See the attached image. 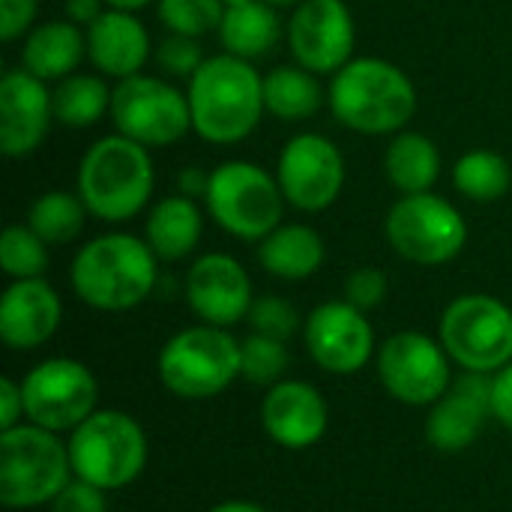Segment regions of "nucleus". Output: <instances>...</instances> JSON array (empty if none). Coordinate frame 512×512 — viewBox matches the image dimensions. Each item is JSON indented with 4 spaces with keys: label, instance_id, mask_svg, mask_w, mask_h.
Here are the masks:
<instances>
[{
    "label": "nucleus",
    "instance_id": "nucleus-1",
    "mask_svg": "<svg viewBox=\"0 0 512 512\" xmlns=\"http://www.w3.org/2000/svg\"><path fill=\"white\" fill-rule=\"evenodd\" d=\"M186 96L192 108V132L207 144L228 147L246 141L267 114L264 75L252 60L228 51L201 63L186 84Z\"/></svg>",
    "mask_w": 512,
    "mask_h": 512
},
{
    "label": "nucleus",
    "instance_id": "nucleus-2",
    "mask_svg": "<svg viewBox=\"0 0 512 512\" xmlns=\"http://www.w3.org/2000/svg\"><path fill=\"white\" fill-rule=\"evenodd\" d=\"M327 105L351 132L396 135L417 111V87L402 66L384 57H354L330 75Z\"/></svg>",
    "mask_w": 512,
    "mask_h": 512
},
{
    "label": "nucleus",
    "instance_id": "nucleus-3",
    "mask_svg": "<svg viewBox=\"0 0 512 512\" xmlns=\"http://www.w3.org/2000/svg\"><path fill=\"white\" fill-rule=\"evenodd\" d=\"M75 294L99 312H126L141 306L159 279V258L135 234H102L84 243L69 270Z\"/></svg>",
    "mask_w": 512,
    "mask_h": 512
},
{
    "label": "nucleus",
    "instance_id": "nucleus-4",
    "mask_svg": "<svg viewBox=\"0 0 512 512\" xmlns=\"http://www.w3.org/2000/svg\"><path fill=\"white\" fill-rule=\"evenodd\" d=\"M156 189L150 150L120 132L87 147L78 165V195L90 216L120 225L144 213Z\"/></svg>",
    "mask_w": 512,
    "mask_h": 512
},
{
    "label": "nucleus",
    "instance_id": "nucleus-5",
    "mask_svg": "<svg viewBox=\"0 0 512 512\" xmlns=\"http://www.w3.org/2000/svg\"><path fill=\"white\" fill-rule=\"evenodd\" d=\"M285 204L288 201L276 174L255 162L231 159L210 171L204 210L225 234L237 240L261 243L273 228L282 225Z\"/></svg>",
    "mask_w": 512,
    "mask_h": 512
},
{
    "label": "nucleus",
    "instance_id": "nucleus-6",
    "mask_svg": "<svg viewBox=\"0 0 512 512\" xmlns=\"http://www.w3.org/2000/svg\"><path fill=\"white\" fill-rule=\"evenodd\" d=\"M69 447L51 429L15 426L0 435V501L6 507H39L54 501L72 480Z\"/></svg>",
    "mask_w": 512,
    "mask_h": 512
},
{
    "label": "nucleus",
    "instance_id": "nucleus-7",
    "mask_svg": "<svg viewBox=\"0 0 512 512\" xmlns=\"http://www.w3.org/2000/svg\"><path fill=\"white\" fill-rule=\"evenodd\" d=\"M69 459L78 480L102 492L123 489L147 465V438L129 414L96 411L72 429Z\"/></svg>",
    "mask_w": 512,
    "mask_h": 512
},
{
    "label": "nucleus",
    "instance_id": "nucleus-8",
    "mask_svg": "<svg viewBox=\"0 0 512 512\" xmlns=\"http://www.w3.org/2000/svg\"><path fill=\"white\" fill-rule=\"evenodd\" d=\"M114 132L144 144L147 150L171 147L192 132V108L186 90L162 75H132L114 84L111 93Z\"/></svg>",
    "mask_w": 512,
    "mask_h": 512
},
{
    "label": "nucleus",
    "instance_id": "nucleus-9",
    "mask_svg": "<svg viewBox=\"0 0 512 512\" xmlns=\"http://www.w3.org/2000/svg\"><path fill=\"white\" fill-rule=\"evenodd\" d=\"M240 375V342L225 327H189L159 351V378L180 399H210Z\"/></svg>",
    "mask_w": 512,
    "mask_h": 512
},
{
    "label": "nucleus",
    "instance_id": "nucleus-10",
    "mask_svg": "<svg viewBox=\"0 0 512 512\" xmlns=\"http://www.w3.org/2000/svg\"><path fill=\"white\" fill-rule=\"evenodd\" d=\"M384 234L396 255L420 267H441L459 258L468 243V222L465 216L441 195L420 192L402 195L387 219Z\"/></svg>",
    "mask_w": 512,
    "mask_h": 512
},
{
    "label": "nucleus",
    "instance_id": "nucleus-11",
    "mask_svg": "<svg viewBox=\"0 0 512 512\" xmlns=\"http://www.w3.org/2000/svg\"><path fill=\"white\" fill-rule=\"evenodd\" d=\"M441 345L468 372H501L512 360V309L489 294L456 297L441 318Z\"/></svg>",
    "mask_w": 512,
    "mask_h": 512
},
{
    "label": "nucleus",
    "instance_id": "nucleus-12",
    "mask_svg": "<svg viewBox=\"0 0 512 512\" xmlns=\"http://www.w3.org/2000/svg\"><path fill=\"white\" fill-rule=\"evenodd\" d=\"M276 180L288 207L321 213L333 207L345 189V156L327 135L300 132L279 150Z\"/></svg>",
    "mask_w": 512,
    "mask_h": 512
},
{
    "label": "nucleus",
    "instance_id": "nucleus-13",
    "mask_svg": "<svg viewBox=\"0 0 512 512\" xmlns=\"http://www.w3.org/2000/svg\"><path fill=\"white\" fill-rule=\"evenodd\" d=\"M24 414L51 432L78 429L90 414H96L99 387L90 369L78 360L54 357L39 363L21 384Z\"/></svg>",
    "mask_w": 512,
    "mask_h": 512
},
{
    "label": "nucleus",
    "instance_id": "nucleus-14",
    "mask_svg": "<svg viewBox=\"0 0 512 512\" xmlns=\"http://www.w3.org/2000/svg\"><path fill=\"white\" fill-rule=\"evenodd\" d=\"M381 384L405 405H435L450 390V354L432 336L405 330L378 354Z\"/></svg>",
    "mask_w": 512,
    "mask_h": 512
},
{
    "label": "nucleus",
    "instance_id": "nucleus-15",
    "mask_svg": "<svg viewBox=\"0 0 512 512\" xmlns=\"http://www.w3.org/2000/svg\"><path fill=\"white\" fill-rule=\"evenodd\" d=\"M357 24L345 0H303L288 21L294 60L315 75H336L354 60Z\"/></svg>",
    "mask_w": 512,
    "mask_h": 512
},
{
    "label": "nucleus",
    "instance_id": "nucleus-16",
    "mask_svg": "<svg viewBox=\"0 0 512 512\" xmlns=\"http://www.w3.org/2000/svg\"><path fill=\"white\" fill-rule=\"evenodd\" d=\"M303 336L312 360L336 375H354L375 351V333L366 321V312L348 300H330L312 309Z\"/></svg>",
    "mask_w": 512,
    "mask_h": 512
},
{
    "label": "nucleus",
    "instance_id": "nucleus-17",
    "mask_svg": "<svg viewBox=\"0 0 512 512\" xmlns=\"http://www.w3.org/2000/svg\"><path fill=\"white\" fill-rule=\"evenodd\" d=\"M54 123L51 90L24 66L6 69L0 78V150L9 159L36 153Z\"/></svg>",
    "mask_w": 512,
    "mask_h": 512
},
{
    "label": "nucleus",
    "instance_id": "nucleus-18",
    "mask_svg": "<svg viewBox=\"0 0 512 512\" xmlns=\"http://www.w3.org/2000/svg\"><path fill=\"white\" fill-rule=\"evenodd\" d=\"M186 300L192 312L213 327H231L249 315L255 297L243 264L225 252L201 255L186 276Z\"/></svg>",
    "mask_w": 512,
    "mask_h": 512
},
{
    "label": "nucleus",
    "instance_id": "nucleus-19",
    "mask_svg": "<svg viewBox=\"0 0 512 512\" xmlns=\"http://www.w3.org/2000/svg\"><path fill=\"white\" fill-rule=\"evenodd\" d=\"M492 384L489 372H468L435 402L426 420V438L435 450L462 453L480 438L492 414Z\"/></svg>",
    "mask_w": 512,
    "mask_h": 512
},
{
    "label": "nucleus",
    "instance_id": "nucleus-20",
    "mask_svg": "<svg viewBox=\"0 0 512 512\" xmlns=\"http://www.w3.org/2000/svg\"><path fill=\"white\" fill-rule=\"evenodd\" d=\"M60 318V297L45 279H12L0 297V339L15 351L45 345L57 333Z\"/></svg>",
    "mask_w": 512,
    "mask_h": 512
},
{
    "label": "nucleus",
    "instance_id": "nucleus-21",
    "mask_svg": "<svg viewBox=\"0 0 512 512\" xmlns=\"http://www.w3.org/2000/svg\"><path fill=\"white\" fill-rule=\"evenodd\" d=\"M87 60L105 78H132L153 54L150 33L135 12L105 9L87 30Z\"/></svg>",
    "mask_w": 512,
    "mask_h": 512
},
{
    "label": "nucleus",
    "instance_id": "nucleus-22",
    "mask_svg": "<svg viewBox=\"0 0 512 512\" xmlns=\"http://www.w3.org/2000/svg\"><path fill=\"white\" fill-rule=\"evenodd\" d=\"M261 420L276 444L306 450L327 432V402L312 384L279 381L261 405Z\"/></svg>",
    "mask_w": 512,
    "mask_h": 512
},
{
    "label": "nucleus",
    "instance_id": "nucleus-23",
    "mask_svg": "<svg viewBox=\"0 0 512 512\" xmlns=\"http://www.w3.org/2000/svg\"><path fill=\"white\" fill-rule=\"evenodd\" d=\"M84 57H87V33L69 18L36 24L24 36V48H21V66L30 75L42 78L45 84L69 78Z\"/></svg>",
    "mask_w": 512,
    "mask_h": 512
},
{
    "label": "nucleus",
    "instance_id": "nucleus-24",
    "mask_svg": "<svg viewBox=\"0 0 512 512\" xmlns=\"http://www.w3.org/2000/svg\"><path fill=\"white\" fill-rule=\"evenodd\" d=\"M204 234V213L195 198L168 195L147 213L144 240L159 261H183L192 255Z\"/></svg>",
    "mask_w": 512,
    "mask_h": 512
},
{
    "label": "nucleus",
    "instance_id": "nucleus-25",
    "mask_svg": "<svg viewBox=\"0 0 512 512\" xmlns=\"http://www.w3.org/2000/svg\"><path fill=\"white\" fill-rule=\"evenodd\" d=\"M324 258H327V249H324L321 234L303 222H288V225L282 222L258 243L261 267L270 276L288 279V282L315 276L321 270Z\"/></svg>",
    "mask_w": 512,
    "mask_h": 512
},
{
    "label": "nucleus",
    "instance_id": "nucleus-26",
    "mask_svg": "<svg viewBox=\"0 0 512 512\" xmlns=\"http://www.w3.org/2000/svg\"><path fill=\"white\" fill-rule=\"evenodd\" d=\"M441 150L438 144L423 135V132H411L402 129L390 138L387 150H384V171L387 180L402 192V195H420V192H432V186L441 177Z\"/></svg>",
    "mask_w": 512,
    "mask_h": 512
},
{
    "label": "nucleus",
    "instance_id": "nucleus-27",
    "mask_svg": "<svg viewBox=\"0 0 512 512\" xmlns=\"http://www.w3.org/2000/svg\"><path fill=\"white\" fill-rule=\"evenodd\" d=\"M222 48L243 60H261L267 57L279 39H282V18L279 9L267 6L264 0H252L246 6L225 9L222 27H219Z\"/></svg>",
    "mask_w": 512,
    "mask_h": 512
},
{
    "label": "nucleus",
    "instance_id": "nucleus-28",
    "mask_svg": "<svg viewBox=\"0 0 512 512\" xmlns=\"http://www.w3.org/2000/svg\"><path fill=\"white\" fill-rule=\"evenodd\" d=\"M327 102V90L321 87L318 75L294 66H273L264 75V105L267 114H273L282 123H303L312 114L321 111Z\"/></svg>",
    "mask_w": 512,
    "mask_h": 512
},
{
    "label": "nucleus",
    "instance_id": "nucleus-29",
    "mask_svg": "<svg viewBox=\"0 0 512 512\" xmlns=\"http://www.w3.org/2000/svg\"><path fill=\"white\" fill-rule=\"evenodd\" d=\"M111 93L114 87L105 84V75L72 72L69 78L57 81L51 90L54 102V123L66 129H90L105 114H111Z\"/></svg>",
    "mask_w": 512,
    "mask_h": 512
},
{
    "label": "nucleus",
    "instance_id": "nucleus-30",
    "mask_svg": "<svg viewBox=\"0 0 512 512\" xmlns=\"http://www.w3.org/2000/svg\"><path fill=\"white\" fill-rule=\"evenodd\" d=\"M453 183L468 201L492 204L510 192L512 168L495 150H468L453 165Z\"/></svg>",
    "mask_w": 512,
    "mask_h": 512
},
{
    "label": "nucleus",
    "instance_id": "nucleus-31",
    "mask_svg": "<svg viewBox=\"0 0 512 512\" xmlns=\"http://www.w3.org/2000/svg\"><path fill=\"white\" fill-rule=\"evenodd\" d=\"M87 207L81 195H72L66 189H51L42 192L27 213V225L48 243V246H66L72 243L87 219Z\"/></svg>",
    "mask_w": 512,
    "mask_h": 512
},
{
    "label": "nucleus",
    "instance_id": "nucleus-32",
    "mask_svg": "<svg viewBox=\"0 0 512 512\" xmlns=\"http://www.w3.org/2000/svg\"><path fill=\"white\" fill-rule=\"evenodd\" d=\"M0 267L12 279H42L48 270V243L30 225H9L0 237Z\"/></svg>",
    "mask_w": 512,
    "mask_h": 512
},
{
    "label": "nucleus",
    "instance_id": "nucleus-33",
    "mask_svg": "<svg viewBox=\"0 0 512 512\" xmlns=\"http://www.w3.org/2000/svg\"><path fill=\"white\" fill-rule=\"evenodd\" d=\"M156 18L168 33L201 39L219 33L225 6L222 0H156Z\"/></svg>",
    "mask_w": 512,
    "mask_h": 512
},
{
    "label": "nucleus",
    "instance_id": "nucleus-34",
    "mask_svg": "<svg viewBox=\"0 0 512 512\" xmlns=\"http://www.w3.org/2000/svg\"><path fill=\"white\" fill-rule=\"evenodd\" d=\"M288 369V348L282 339L252 333L240 345V375L249 384H276Z\"/></svg>",
    "mask_w": 512,
    "mask_h": 512
},
{
    "label": "nucleus",
    "instance_id": "nucleus-35",
    "mask_svg": "<svg viewBox=\"0 0 512 512\" xmlns=\"http://www.w3.org/2000/svg\"><path fill=\"white\" fill-rule=\"evenodd\" d=\"M153 57H156V66L162 69L165 78L171 75V78H186V81H189V78L201 69V63L207 60L204 51H201V42L192 39V36H180V33H168V36L156 45Z\"/></svg>",
    "mask_w": 512,
    "mask_h": 512
},
{
    "label": "nucleus",
    "instance_id": "nucleus-36",
    "mask_svg": "<svg viewBox=\"0 0 512 512\" xmlns=\"http://www.w3.org/2000/svg\"><path fill=\"white\" fill-rule=\"evenodd\" d=\"M246 318H249L255 333L270 336V339H282V342L291 339L300 327L297 309L282 297H258Z\"/></svg>",
    "mask_w": 512,
    "mask_h": 512
},
{
    "label": "nucleus",
    "instance_id": "nucleus-37",
    "mask_svg": "<svg viewBox=\"0 0 512 512\" xmlns=\"http://www.w3.org/2000/svg\"><path fill=\"white\" fill-rule=\"evenodd\" d=\"M384 297H387V276L378 267H360L345 282V300L351 306H357L360 312L381 306Z\"/></svg>",
    "mask_w": 512,
    "mask_h": 512
},
{
    "label": "nucleus",
    "instance_id": "nucleus-38",
    "mask_svg": "<svg viewBox=\"0 0 512 512\" xmlns=\"http://www.w3.org/2000/svg\"><path fill=\"white\" fill-rule=\"evenodd\" d=\"M39 0H0V39L15 42L27 36L36 24Z\"/></svg>",
    "mask_w": 512,
    "mask_h": 512
},
{
    "label": "nucleus",
    "instance_id": "nucleus-39",
    "mask_svg": "<svg viewBox=\"0 0 512 512\" xmlns=\"http://www.w3.org/2000/svg\"><path fill=\"white\" fill-rule=\"evenodd\" d=\"M51 512H108V504H105L102 489L84 480H75L51 501Z\"/></svg>",
    "mask_w": 512,
    "mask_h": 512
},
{
    "label": "nucleus",
    "instance_id": "nucleus-40",
    "mask_svg": "<svg viewBox=\"0 0 512 512\" xmlns=\"http://www.w3.org/2000/svg\"><path fill=\"white\" fill-rule=\"evenodd\" d=\"M24 414V393L15 381L3 378L0 381V429H15L18 417Z\"/></svg>",
    "mask_w": 512,
    "mask_h": 512
},
{
    "label": "nucleus",
    "instance_id": "nucleus-41",
    "mask_svg": "<svg viewBox=\"0 0 512 512\" xmlns=\"http://www.w3.org/2000/svg\"><path fill=\"white\" fill-rule=\"evenodd\" d=\"M492 414L507 429H512V363L495 375V384H492Z\"/></svg>",
    "mask_w": 512,
    "mask_h": 512
},
{
    "label": "nucleus",
    "instance_id": "nucleus-42",
    "mask_svg": "<svg viewBox=\"0 0 512 512\" xmlns=\"http://www.w3.org/2000/svg\"><path fill=\"white\" fill-rule=\"evenodd\" d=\"M207 186H210V171H204V168H198V165H189V168H183V171L177 174V192L186 195V198H195V201L201 198V201H204Z\"/></svg>",
    "mask_w": 512,
    "mask_h": 512
},
{
    "label": "nucleus",
    "instance_id": "nucleus-43",
    "mask_svg": "<svg viewBox=\"0 0 512 512\" xmlns=\"http://www.w3.org/2000/svg\"><path fill=\"white\" fill-rule=\"evenodd\" d=\"M108 9V3L105 0H66L63 3V12H66V18L72 21V24H78V27H90L102 12Z\"/></svg>",
    "mask_w": 512,
    "mask_h": 512
},
{
    "label": "nucleus",
    "instance_id": "nucleus-44",
    "mask_svg": "<svg viewBox=\"0 0 512 512\" xmlns=\"http://www.w3.org/2000/svg\"><path fill=\"white\" fill-rule=\"evenodd\" d=\"M210 512H267V510H264V507H258V504H249V501H225V504L213 507Z\"/></svg>",
    "mask_w": 512,
    "mask_h": 512
},
{
    "label": "nucleus",
    "instance_id": "nucleus-45",
    "mask_svg": "<svg viewBox=\"0 0 512 512\" xmlns=\"http://www.w3.org/2000/svg\"><path fill=\"white\" fill-rule=\"evenodd\" d=\"M111 9H123V12H138V9H144V6H150V3H156V0H105Z\"/></svg>",
    "mask_w": 512,
    "mask_h": 512
},
{
    "label": "nucleus",
    "instance_id": "nucleus-46",
    "mask_svg": "<svg viewBox=\"0 0 512 512\" xmlns=\"http://www.w3.org/2000/svg\"><path fill=\"white\" fill-rule=\"evenodd\" d=\"M264 3H267V6H273V9H279V12H282V9H297V6H300V3H303V0H264Z\"/></svg>",
    "mask_w": 512,
    "mask_h": 512
},
{
    "label": "nucleus",
    "instance_id": "nucleus-47",
    "mask_svg": "<svg viewBox=\"0 0 512 512\" xmlns=\"http://www.w3.org/2000/svg\"><path fill=\"white\" fill-rule=\"evenodd\" d=\"M246 3H252V0H222V6H225V9H234V6H246Z\"/></svg>",
    "mask_w": 512,
    "mask_h": 512
}]
</instances>
